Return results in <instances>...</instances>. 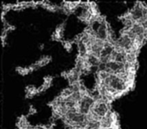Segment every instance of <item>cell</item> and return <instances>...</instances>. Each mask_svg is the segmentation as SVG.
I'll use <instances>...</instances> for the list:
<instances>
[{"instance_id": "cell-1", "label": "cell", "mask_w": 147, "mask_h": 129, "mask_svg": "<svg viewBox=\"0 0 147 129\" xmlns=\"http://www.w3.org/2000/svg\"><path fill=\"white\" fill-rule=\"evenodd\" d=\"M144 3L138 2L135 5V6L131 10L129 11L127 14L135 23H140L144 19Z\"/></svg>"}, {"instance_id": "cell-2", "label": "cell", "mask_w": 147, "mask_h": 129, "mask_svg": "<svg viewBox=\"0 0 147 129\" xmlns=\"http://www.w3.org/2000/svg\"><path fill=\"white\" fill-rule=\"evenodd\" d=\"M17 126H18V129H29L30 127H32L29 125L26 116H23V115L19 118L18 122H17Z\"/></svg>"}, {"instance_id": "cell-3", "label": "cell", "mask_w": 147, "mask_h": 129, "mask_svg": "<svg viewBox=\"0 0 147 129\" xmlns=\"http://www.w3.org/2000/svg\"><path fill=\"white\" fill-rule=\"evenodd\" d=\"M37 94H39L38 89L34 86H28L26 88V98H31Z\"/></svg>"}, {"instance_id": "cell-4", "label": "cell", "mask_w": 147, "mask_h": 129, "mask_svg": "<svg viewBox=\"0 0 147 129\" xmlns=\"http://www.w3.org/2000/svg\"><path fill=\"white\" fill-rule=\"evenodd\" d=\"M73 91H72V89L68 87V88H67V89H63L62 91H61V93H60V95H59V96L61 98H63V99H67V98H69L70 96L73 95Z\"/></svg>"}, {"instance_id": "cell-5", "label": "cell", "mask_w": 147, "mask_h": 129, "mask_svg": "<svg viewBox=\"0 0 147 129\" xmlns=\"http://www.w3.org/2000/svg\"><path fill=\"white\" fill-rule=\"evenodd\" d=\"M16 72L20 75H23V76H25V75H27L30 73L28 67H16Z\"/></svg>"}, {"instance_id": "cell-6", "label": "cell", "mask_w": 147, "mask_h": 129, "mask_svg": "<svg viewBox=\"0 0 147 129\" xmlns=\"http://www.w3.org/2000/svg\"><path fill=\"white\" fill-rule=\"evenodd\" d=\"M64 28H65V22H63L61 24H59V26H57L56 29H55V33L59 35L60 36H63V32H64Z\"/></svg>"}, {"instance_id": "cell-7", "label": "cell", "mask_w": 147, "mask_h": 129, "mask_svg": "<svg viewBox=\"0 0 147 129\" xmlns=\"http://www.w3.org/2000/svg\"><path fill=\"white\" fill-rule=\"evenodd\" d=\"M62 44H63V46H64V48H65L67 51H70V50H71L72 45H73V42L65 41V42H62Z\"/></svg>"}, {"instance_id": "cell-8", "label": "cell", "mask_w": 147, "mask_h": 129, "mask_svg": "<svg viewBox=\"0 0 147 129\" xmlns=\"http://www.w3.org/2000/svg\"><path fill=\"white\" fill-rule=\"evenodd\" d=\"M35 113H36V110L34 108V107L31 105L30 106V108H29V115H33V114H35Z\"/></svg>"}, {"instance_id": "cell-9", "label": "cell", "mask_w": 147, "mask_h": 129, "mask_svg": "<svg viewBox=\"0 0 147 129\" xmlns=\"http://www.w3.org/2000/svg\"><path fill=\"white\" fill-rule=\"evenodd\" d=\"M43 47H44V44H41L40 45V49H43Z\"/></svg>"}, {"instance_id": "cell-10", "label": "cell", "mask_w": 147, "mask_h": 129, "mask_svg": "<svg viewBox=\"0 0 147 129\" xmlns=\"http://www.w3.org/2000/svg\"><path fill=\"white\" fill-rule=\"evenodd\" d=\"M29 129H35V126H32V127H30Z\"/></svg>"}]
</instances>
